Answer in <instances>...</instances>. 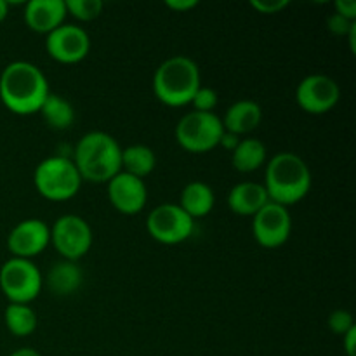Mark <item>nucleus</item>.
Here are the masks:
<instances>
[{
	"instance_id": "1",
	"label": "nucleus",
	"mask_w": 356,
	"mask_h": 356,
	"mask_svg": "<svg viewBox=\"0 0 356 356\" xmlns=\"http://www.w3.org/2000/svg\"><path fill=\"white\" fill-rule=\"evenodd\" d=\"M51 94L42 70L30 61H13L0 73V101L16 115H33Z\"/></svg>"
},
{
	"instance_id": "29",
	"label": "nucleus",
	"mask_w": 356,
	"mask_h": 356,
	"mask_svg": "<svg viewBox=\"0 0 356 356\" xmlns=\"http://www.w3.org/2000/svg\"><path fill=\"white\" fill-rule=\"evenodd\" d=\"M336 7V13L341 14L343 17L350 21H356V2L355 0H337L334 3Z\"/></svg>"
},
{
	"instance_id": "9",
	"label": "nucleus",
	"mask_w": 356,
	"mask_h": 356,
	"mask_svg": "<svg viewBox=\"0 0 356 356\" xmlns=\"http://www.w3.org/2000/svg\"><path fill=\"white\" fill-rule=\"evenodd\" d=\"M146 229L159 243L177 245L193 235L195 219H191L177 204H162L149 212Z\"/></svg>"
},
{
	"instance_id": "10",
	"label": "nucleus",
	"mask_w": 356,
	"mask_h": 356,
	"mask_svg": "<svg viewBox=\"0 0 356 356\" xmlns=\"http://www.w3.org/2000/svg\"><path fill=\"white\" fill-rule=\"evenodd\" d=\"M291 232V212L287 207L275 202H268L252 218V235L264 249H278L287 243Z\"/></svg>"
},
{
	"instance_id": "33",
	"label": "nucleus",
	"mask_w": 356,
	"mask_h": 356,
	"mask_svg": "<svg viewBox=\"0 0 356 356\" xmlns=\"http://www.w3.org/2000/svg\"><path fill=\"white\" fill-rule=\"evenodd\" d=\"M9 356H42L37 350L33 348H19V350L13 351Z\"/></svg>"
},
{
	"instance_id": "3",
	"label": "nucleus",
	"mask_w": 356,
	"mask_h": 356,
	"mask_svg": "<svg viewBox=\"0 0 356 356\" xmlns=\"http://www.w3.org/2000/svg\"><path fill=\"white\" fill-rule=\"evenodd\" d=\"M72 160L82 181L108 183L122 170V148L108 132L90 131L76 143Z\"/></svg>"
},
{
	"instance_id": "32",
	"label": "nucleus",
	"mask_w": 356,
	"mask_h": 356,
	"mask_svg": "<svg viewBox=\"0 0 356 356\" xmlns=\"http://www.w3.org/2000/svg\"><path fill=\"white\" fill-rule=\"evenodd\" d=\"M240 143V138L238 136H235V134H232V132H222V136H221V141H219V146H222V148H226V149H235L236 148V145H238Z\"/></svg>"
},
{
	"instance_id": "14",
	"label": "nucleus",
	"mask_w": 356,
	"mask_h": 356,
	"mask_svg": "<svg viewBox=\"0 0 356 356\" xmlns=\"http://www.w3.org/2000/svg\"><path fill=\"white\" fill-rule=\"evenodd\" d=\"M108 198L111 205L117 209L120 214L134 216L139 214L146 207L148 202V188L145 179L131 176V174L120 172L108 181Z\"/></svg>"
},
{
	"instance_id": "13",
	"label": "nucleus",
	"mask_w": 356,
	"mask_h": 356,
	"mask_svg": "<svg viewBox=\"0 0 356 356\" xmlns=\"http://www.w3.org/2000/svg\"><path fill=\"white\" fill-rule=\"evenodd\" d=\"M51 243V228L42 219H24L10 229L7 236V249L13 257L30 259L38 256Z\"/></svg>"
},
{
	"instance_id": "18",
	"label": "nucleus",
	"mask_w": 356,
	"mask_h": 356,
	"mask_svg": "<svg viewBox=\"0 0 356 356\" xmlns=\"http://www.w3.org/2000/svg\"><path fill=\"white\" fill-rule=\"evenodd\" d=\"M45 282L56 296H72L82 287L83 271L75 261L61 259L49 270Z\"/></svg>"
},
{
	"instance_id": "8",
	"label": "nucleus",
	"mask_w": 356,
	"mask_h": 356,
	"mask_svg": "<svg viewBox=\"0 0 356 356\" xmlns=\"http://www.w3.org/2000/svg\"><path fill=\"white\" fill-rule=\"evenodd\" d=\"M51 243L66 261H79L92 247V229L89 222L75 214H65L51 228Z\"/></svg>"
},
{
	"instance_id": "30",
	"label": "nucleus",
	"mask_w": 356,
	"mask_h": 356,
	"mask_svg": "<svg viewBox=\"0 0 356 356\" xmlns=\"http://www.w3.org/2000/svg\"><path fill=\"white\" fill-rule=\"evenodd\" d=\"M165 6L176 13H186V10L195 9L198 6L197 0H167Z\"/></svg>"
},
{
	"instance_id": "23",
	"label": "nucleus",
	"mask_w": 356,
	"mask_h": 356,
	"mask_svg": "<svg viewBox=\"0 0 356 356\" xmlns=\"http://www.w3.org/2000/svg\"><path fill=\"white\" fill-rule=\"evenodd\" d=\"M3 322H6L7 330L16 337H28L37 330L38 320L37 313L28 305H14L9 306L3 312Z\"/></svg>"
},
{
	"instance_id": "24",
	"label": "nucleus",
	"mask_w": 356,
	"mask_h": 356,
	"mask_svg": "<svg viewBox=\"0 0 356 356\" xmlns=\"http://www.w3.org/2000/svg\"><path fill=\"white\" fill-rule=\"evenodd\" d=\"M65 6L66 13L72 14L75 19L87 23L101 16L104 3L101 0H65Z\"/></svg>"
},
{
	"instance_id": "27",
	"label": "nucleus",
	"mask_w": 356,
	"mask_h": 356,
	"mask_svg": "<svg viewBox=\"0 0 356 356\" xmlns=\"http://www.w3.org/2000/svg\"><path fill=\"white\" fill-rule=\"evenodd\" d=\"M355 23L356 21L346 19V17H343L341 14H337V13L330 14L329 19H327L329 31H332L334 35H343V37H346V35L350 33V30L353 28Z\"/></svg>"
},
{
	"instance_id": "31",
	"label": "nucleus",
	"mask_w": 356,
	"mask_h": 356,
	"mask_svg": "<svg viewBox=\"0 0 356 356\" xmlns=\"http://www.w3.org/2000/svg\"><path fill=\"white\" fill-rule=\"evenodd\" d=\"M344 351L348 356H356V325L343 336Z\"/></svg>"
},
{
	"instance_id": "25",
	"label": "nucleus",
	"mask_w": 356,
	"mask_h": 356,
	"mask_svg": "<svg viewBox=\"0 0 356 356\" xmlns=\"http://www.w3.org/2000/svg\"><path fill=\"white\" fill-rule=\"evenodd\" d=\"M218 92L212 87L200 86L195 92L193 99H191V106L195 108L193 111H204V113H214V108L218 106Z\"/></svg>"
},
{
	"instance_id": "7",
	"label": "nucleus",
	"mask_w": 356,
	"mask_h": 356,
	"mask_svg": "<svg viewBox=\"0 0 356 356\" xmlns=\"http://www.w3.org/2000/svg\"><path fill=\"white\" fill-rule=\"evenodd\" d=\"M225 132L221 118L216 113L190 111L176 125V141L190 153H207L218 148Z\"/></svg>"
},
{
	"instance_id": "12",
	"label": "nucleus",
	"mask_w": 356,
	"mask_h": 356,
	"mask_svg": "<svg viewBox=\"0 0 356 356\" xmlns=\"http://www.w3.org/2000/svg\"><path fill=\"white\" fill-rule=\"evenodd\" d=\"M339 83L329 75H309L299 82L296 101L309 115L329 113L339 103Z\"/></svg>"
},
{
	"instance_id": "26",
	"label": "nucleus",
	"mask_w": 356,
	"mask_h": 356,
	"mask_svg": "<svg viewBox=\"0 0 356 356\" xmlns=\"http://www.w3.org/2000/svg\"><path fill=\"white\" fill-rule=\"evenodd\" d=\"M329 327L337 336H344L348 330H351L355 327L353 315L350 312H346V309H336V312L330 313Z\"/></svg>"
},
{
	"instance_id": "17",
	"label": "nucleus",
	"mask_w": 356,
	"mask_h": 356,
	"mask_svg": "<svg viewBox=\"0 0 356 356\" xmlns=\"http://www.w3.org/2000/svg\"><path fill=\"white\" fill-rule=\"evenodd\" d=\"M226 202H228L229 211L235 212V214L252 216L254 218L270 202V197H268L263 184L243 181V183L235 184L229 190Z\"/></svg>"
},
{
	"instance_id": "5",
	"label": "nucleus",
	"mask_w": 356,
	"mask_h": 356,
	"mask_svg": "<svg viewBox=\"0 0 356 356\" xmlns=\"http://www.w3.org/2000/svg\"><path fill=\"white\" fill-rule=\"evenodd\" d=\"M33 183L45 200L66 202L79 193L83 181L72 159L56 155L38 163Z\"/></svg>"
},
{
	"instance_id": "19",
	"label": "nucleus",
	"mask_w": 356,
	"mask_h": 356,
	"mask_svg": "<svg viewBox=\"0 0 356 356\" xmlns=\"http://www.w3.org/2000/svg\"><path fill=\"white\" fill-rule=\"evenodd\" d=\"M214 191L204 181H191L181 191L179 207L190 216L191 219L205 218L214 209Z\"/></svg>"
},
{
	"instance_id": "28",
	"label": "nucleus",
	"mask_w": 356,
	"mask_h": 356,
	"mask_svg": "<svg viewBox=\"0 0 356 356\" xmlns=\"http://www.w3.org/2000/svg\"><path fill=\"white\" fill-rule=\"evenodd\" d=\"M250 6L261 14H278L289 7V0H252Z\"/></svg>"
},
{
	"instance_id": "4",
	"label": "nucleus",
	"mask_w": 356,
	"mask_h": 356,
	"mask_svg": "<svg viewBox=\"0 0 356 356\" xmlns=\"http://www.w3.org/2000/svg\"><path fill=\"white\" fill-rule=\"evenodd\" d=\"M200 86V68L188 56L165 59L153 75V92L156 99L170 108L190 104Z\"/></svg>"
},
{
	"instance_id": "21",
	"label": "nucleus",
	"mask_w": 356,
	"mask_h": 356,
	"mask_svg": "<svg viewBox=\"0 0 356 356\" xmlns=\"http://www.w3.org/2000/svg\"><path fill=\"white\" fill-rule=\"evenodd\" d=\"M38 111L45 124L56 131H66L75 122V108L66 97L59 96V94H49Z\"/></svg>"
},
{
	"instance_id": "15",
	"label": "nucleus",
	"mask_w": 356,
	"mask_h": 356,
	"mask_svg": "<svg viewBox=\"0 0 356 356\" xmlns=\"http://www.w3.org/2000/svg\"><path fill=\"white\" fill-rule=\"evenodd\" d=\"M65 0H31L24 6V23L35 33L49 35L65 24Z\"/></svg>"
},
{
	"instance_id": "16",
	"label": "nucleus",
	"mask_w": 356,
	"mask_h": 356,
	"mask_svg": "<svg viewBox=\"0 0 356 356\" xmlns=\"http://www.w3.org/2000/svg\"><path fill=\"white\" fill-rule=\"evenodd\" d=\"M261 120H263V108L252 99L236 101L226 110L225 117L221 118L225 131L232 132L238 138L256 131L261 125Z\"/></svg>"
},
{
	"instance_id": "6",
	"label": "nucleus",
	"mask_w": 356,
	"mask_h": 356,
	"mask_svg": "<svg viewBox=\"0 0 356 356\" xmlns=\"http://www.w3.org/2000/svg\"><path fill=\"white\" fill-rule=\"evenodd\" d=\"M44 287V277L30 259L10 257L0 268V289L14 305H30Z\"/></svg>"
},
{
	"instance_id": "35",
	"label": "nucleus",
	"mask_w": 356,
	"mask_h": 356,
	"mask_svg": "<svg viewBox=\"0 0 356 356\" xmlns=\"http://www.w3.org/2000/svg\"><path fill=\"white\" fill-rule=\"evenodd\" d=\"M7 14H9V3L6 0H0V23L6 19Z\"/></svg>"
},
{
	"instance_id": "11",
	"label": "nucleus",
	"mask_w": 356,
	"mask_h": 356,
	"mask_svg": "<svg viewBox=\"0 0 356 356\" xmlns=\"http://www.w3.org/2000/svg\"><path fill=\"white\" fill-rule=\"evenodd\" d=\"M45 51L54 61L61 63V65H76L89 54V33L76 24L65 23L47 35Z\"/></svg>"
},
{
	"instance_id": "22",
	"label": "nucleus",
	"mask_w": 356,
	"mask_h": 356,
	"mask_svg": "<svg viewBox=\"0 0 356 356\" xmlns=\"http://www.w3.org/2000/svg\"><path fill=\"white\" fill-rule=\"evenodd\" d=\"M156 156L149 146L131 145L122 149V170L131 176L145 179L155 170Z\"/></svg>"
},
{
	"instance_id": "2",
	"label": "nucleus",
	"mask_w": 356,
	"mask_h": 356,
	"mask_svg": "<svg viewBox=\"0 0 356 356\" xmlns=\"http://www.w3.org/2000/svg\"><path fill=\"white\" fill-rule=\"evenodd\" d=\"M312 184V170L308 163L296 153L280 152L268 162L263 186L270 202L284 207L298 204L305 200Z\"/></svg>"
},
{
	"instance_id": "20",
	"label": "nucleus",
	"mask_w": 356,
	"mask_h": 356,
	"mask_svg": "<svg viewBox=\"0 0 356 356\" xmlns=\"http://www.w3.org/2000/svg\"><path fill=\"white\" fill-rule=\"evenodd\" d=\"M266 162V146L256 138L240 139L236 148L232 152V163L238 172L249 174L257 170Z\"/></svg>"
},
{
	"instance_id": "34",
	"label": "nucleus",
	"mask_w": 356,
	"mask_h": 356,
	"mask_svg": "<svg viewBox=\"0 0 356 356\" xmlns=\"http://www.w3.org/2000/svg\"><path fill=\"white\" fill-rule=\"evenodd\" d=\"M348 37V40H350V49H351V52H356V23L353 24V28H351L350 30V33L346 35Z\"/></svg>"
}]
</instances>
